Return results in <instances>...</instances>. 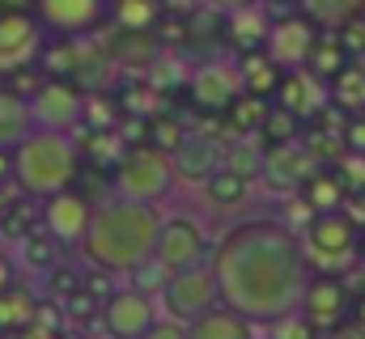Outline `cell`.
<instances>
[{"label": "cell", "instance_id": "cell-1", "mask_svg": "<svg viewBox=\"0 0 365 339\" xmlns=\"http://www.w3.org/2000/svg\"><path fill=\"white\" fill-rule=\"evenodd\" d=\"M221 301L251 323H276L297 310L306 288V254L276 221H247L221 238L212 254Z\"/></svg>", "mask_w": 365, "mask_h": 339}, {"label": "cell", "instance_id": "cell-2", "mask_svg": "<svg viewBox=\"0 0 365 339\" xmlns=\"http://www.w3.org/2000/svg\"><path fill=\"white\" fill-rule=\"evenodd\" d=\"M158 229H162V217L153 204L110 195L93 208L90 234H86L81 251L98 271H132L145 259H153Z\"/></svg>", "mask_w": 365, "mask_h": 339}, {"label": "cell", "instance_id": "cell-3", "mask_svg": "<svg viewBox=\"0 0 365 339\" xmlns=\"http://www.w3.org/2000/svg\"><path fill=\"white\" fill-rule=\"evenodd\" d=\"M13 178L21 191L47 199V195H60L73 187L77 170H81V157H77V145L68 140V132L60 127H34L17 149H13Z\"/></svg>", "mask_w": 365, "mask_h": 339}, {"label": "cell", "instance_id": "cell-4", "mask_svg": "<svg viewBox=\"0 0 365 339\" xmlns=\"http://www.w3.org/2000/svg\"><path fill=\"white\" fill-rule=\"evenodd\" d=\"M306 254L314 263V271H340L344 263H353L361 254V229L353 221L349 208H327V212H310L306 225Z\"/></svg>", "mask_w": 365, "mask_h": 339}, {"label": "cell", "instance_id": "cell-5", "mask_svg": "<svg viewBox=\"0 0 365 339\" xmlns=\"http://www.w3.org/2000/svg\"><path fill=\"white\" fill-rule=\"evenodd\" d=\"M175 182V157L145 145V149H132L119 170H115V195H128V199H140V204H158Z\"/></svg>", "mask_w": 365, "mask_h": 339}, {"label": "cell", "instance_id": "cell-6", "mask_svg": "<svg viewBox=\"0 0 365 339\" xmlns=\"http://www.w3.org/2000/svg\"><path fill=\"white\" fill-rule=\"evenodd\" d=\"M162 301H166L170 318H179V323H191V318L208 314L212 306H221L217 267H212V263H191V267H182V271H170Z\"/></svg>", "mask_w": 365, "mask_h": 339}, {"label": "cell", "instance_id": "cell-7", "mask_svg": "<svg viewBox=\"0 0 365 339\" xmlns=\"http://www.w3.org/2000/svg\"><path fill=\"white\" fill-rule=\"evenodd\" d=\"M47 51V26L38 13L9 9L0 13V73H21Z\"/></svg>", "mask_w": 365, "mask_h": 339}, {"label": "cell", "instance_id": "cell-8", "mask_svg": "<svg viewBox=\"0 0 365 339\" xmlns=\"http://www.w3.org/2000/svg\"><path fill=\"white\" fill-rule=\"evenodd\" d=\"M297 310H302L319 331H336V327L353 314V297H349L344 276H340V271H314V276H306V288H302Z\"/></svg>", "mask_w": 365, "mask_h": 339}, {"label": "cell", "instance_id": "cell-9", "mask_svg": "<svg viewBox=\"0 0 365 339\" xmlns=\"http://www.w3.org/2000/svg\"><path fill=\"white\" fill-rule=\"evenodd\" d=\"M153 323H158V306L140 288H123L102 301V327L115 339H140Z\"/></svg>", "mask_w": 365, "mask_h": 339}, {"label": "cell", "instance_id": "cell-10", "mask_svg": "<svg viewBox=\"0 0 365 339\" xmlns=\"http://www.w3.org/2000/svg\"><path fill=\"white\" fill-rule=\"evenodd\" d=\"M34 13L47 26V34L73 38V34L93 30L110 13V0H34Z\"/></svg>", "mask_w": 365, "mask_h": 339}, {"label": "cell", "instance_id": "cell-11", "mask_svg": "<svg viewBox=\"0 0 365 339\" xmlns=\"http://www.w3.org/2000/svg\"><path fill=\"white\" fill-rule=\"evenodd\" d=\"M90 221H93L90 199H81L73 191H60V195H47L43 199V225L64 246H81L86 234H90Z\"/></svg>", "mask_w": 365, "mask_h": 339}, {"label": "cell", "instance_id": "cell-12", "mask_svg": "<svg viewBox=\"0 0 365 339\" xmlns=\"http://www.w3.org/2000/svg\"><path fill=\"white\" fill-rule=\"evenodd\" d=\"M204 251H208V242H204V229H200L195 221H187V217L162 221L153 259H162L170 271H182V267H191V263H204Z\"/></svg>", "mask_w": 365, "mask_h": 339}, {"label": "cell", "instance_id": "cell-13", "mask_svg": "<svg viewBox=\"0 0 365 339\" xmlns=\"http://www.w3.org/2000/svg\"><path fill=\"white\" fill-rule=\"evenodd\" d=\"M314 26L306 21V17H280L272 21V30H268V43H264V51L272 56L276 64L289 73V68H306L310 64V51H314Z\"/></svg>", "mask_w": 365, "mask_h": 339}, {"label": "cell", "instance_id": "cell-14", "mask_svg": "<svg viewBox=\"0 0 365 339\" xmlns=\"http://www.w3.org/2000/svg\"><path fill=\"white\" fill-rule=\"evenodd\" d=\"M238 93H242V73L230 64H204L191 77V98L204 110H230L238 102Z\"/></svg>", "mask_w": 365, "mask_h": 339}, {"label": "cell", "instance_id": "cell-15", "mask_svg": "<svg viewBox=\"0 0 365 339\" xmlns=\"http://www.w3.org/2000/svg\"><path fill=\"white\" fill-rule=\"evenodd\" d=\"M327 93H331V89H323V77H319V73H310V68H289V73L280 77L276 102L289 106L297 119H314V115L323 110Z\"/></svg>", "mask_w": 365, "mask_h": 339}, {"label": "cell", "instance_id": "cell-16", "mask_svg": "<svg viewBox=\"0 0 365 339\" xmlns=\"http://www.w3.org/2000/svg\"><path fill=\"white\" fill-rule=\"evenodd\" d=\"M30 106H34V119H38V127H60V132H68L77 119H81V110H86V102L77 98V89L73 85H43L34 98H30Z\"/></svg>", "mask_w": 365, "mask_h": 339}, {"label": "cell", "instance_id": "cell-17", "mask_svg": "<svg viewBox=\"0 0 365 339\" xmlns=\"http://www.w3.org/2000/svg\"><path fill=\"white\" fill-rule=\"evenodd\" d=\"M314 170H323V162H319L302 140L272 145V153H268V178H272L276 187H297V182H306Z\"/></svg>", "mask_w": 365, "mask_h": 339}, {"label": "cell", "instance_id": "cell-18", "mask_svg": "<svg viewBox=\"0 0 365 339\" xmlns=\"http://www.w3.org/2000/svg\"><path fill=\"white\" fill-rule=\"evenodd\" d=\"M187 335L191 339H255L251 335V318L238 314V310H230L225 301L212 306L208 314L191 318V323H187Z\"/></svg>", "mask_w": 365, "mask_h": 339}, {"label": "cell", "instance_id": "cell-19", "mask_svg": "<svg viewBox=\"0 0 365 339\" xmlns=\"http://www.w3.org/2000/svg\"><path fill=\"white\" fill-rule=\"evenodd\" d=\"M38 127V119H34V106L21 98V93H9V89H0V149H17L30 132Z\"/></svg>", "mask_w": 365, "mask_h": 339}, {"label": "cell", "instance_id": "cell-20", "mask_svg": "<svg viewBox=\"0 0 365 339\" xmlns=\"http://www.w3.org/2000/svg\"><path fill=\"white\" fill-rule=\"evenodd\" d=\"M225 166V157H221V149H217V140H208V136H187L179 145V153H175V174L179 178H208L212 170Z\"/></svg>", "mask_w": 365, "mask_h": 339}, {"label": "cell", "instance_id": "cell-21", "mask_svg": "<svg viewBox=\"0 0 365 339\" xmlns=\"http://www.w3.org/2000/svg\"><path fill=\"white\" fill-rule=\"evenodd\" d=\"M238 73H242V93H255V98H276L280 77H284V68L276 64L264 47H255V51H242V64H238Z\"/></svg>", "mask_w": 365, "mask_h": 339}, {"label": "cell", "instance_id": "cell-22", "mask_svg": "<svg viewBox=\"0 0 365 339\" xmlns=\"http://www.w3.org/2000/svg\"><path fill=\"white\" fill-rule=\"evenodd\" d=\"M349 182L340 178V170H314L306 182H302V204L310 212H327V208H344L349 204Z\"/></svg>", "mask_w": 365, "mask_h": 339}, {"label": "cell", "instance_id": "cell-23", "mask_svg": "<svg viewBox=\"0 0 365 339\" xmlns=\"http://www.w3.org/2000/svg\"><path fill=\"white\" fill-rule=\"evenodd\" d=\"M225 26H230V38H234L242 51L264 47V43H268V30H272V21L264 17L259 0H255V4H242V9H234V13H225Z\"/></svg>", "mask_w": 365, "mask_h": 339}, {"label": "cell", "instance_id": "cell-24", "mask_svg": "<svg viewBox=\"0 0 365 339\" xmlns=\"http://www.w3.org/2000/svg\"><path fill=\"white\" fill-rule=\"evenodd\" d=\"M204 195H208V204H217V208H238V204L251 195V178L238 174V170H230V166H221L204 178Z\"/></svg>", "mask_w": 365, "mask_h": 339}, {"label": "cell", "instance_id": "cell-25", "mask_svg": "<svg viewBox=\"0 0 365 339\" xmlns=\"http://www.w3.org/2000/svg\"><path fill=\"white\" fill-rule=\"evenodd\" d=\"M349 64H353L349 47L340 43V34H336V30H327V34H319V38H314V51H310V64H306V68H310V73H319L323 81H331V77H336L340 68H349Z\"/></svg>", "mask_w": 365, "mask_h": 339}, {"label": "cell", "instance_id": "cell-26", "mask_svg": "<svg viewBox=\"0 0 365 339\" xmlns=\"http://www.w3.org/2000/svg\"><path fill=\"white\" fill-rule=\"evenodd\" d=\"M162 0H110V17L128 30V34H149L162 17Z\"/></svg>", "mask_w": 365, "mask_h": 339}, {"label": "cell", "instance_id": "cell-27", "mask_svg": "<svg viewBox=\"0 0 365 339\" xmlns=\"http://www.w3.org/2000/svg\"><path fill=\"white\" fill-rule=\"evenodd\" d=\"M327 89H331V102H340L349 115H361L365 110V64L353 60L349 68H340V73L327 81Z\"/></svg>", "mask_w": 365, "mask_h": 339}, {"label": "cell", "instance_id": "cell-28", "mask_svg": "<svg viewBox=\"0 0 365 339\" xmlns=\"http://www.w3.org/2000/svg\"><path fill=\"white\" fill-rule=\"evenodd\" d=\"M268 110H272V102H268V98H255V93H238V102L230 106V123H234V132H242V136H255V132L264 127Z\"/></svg>", "mask_w": 365, "mask_h": 339}, {"label": "cell", "instance_id": "cell-29", "mask_svg": "<svg viewBox=\"0 0 365 339\" xmlns=\"http://www.w3.org/2000/svg\"><path fill=\"white\" fill-rule=\"evenodd\" d=\"M30 318H34V301H30L26 293L4 288V293H0V331H26Z\"/></svg>", "mask_w": 365, "mask_h": 339}, {"label": "cell", "instance_id": "cell-30", "mask_svg": "<svg viewBox=\"0 0 365 339\" xmlns=\"http://www.w3.org/2000/svg\"><path fill=\"white\" fill-rule=\"evenodd\" d=\"M297 132H302V119L289 106H280V102L268 110V119L259 127V136H268V145H289V140H297Z\"/></svg>", "mask_w": 365, "mask_h": 339}, {"label": "cell", "instance_id": "cell-31", "mask_svg": "<svg viewBox=\"0 0 365 339\" xmlns=\"http://www.w3.org/2000/svg\"><path fill=\"white\" fill-rule=\"evenodd\" d=\"M128 276H132V288H140V293H149V297H162V293H166V280H170V267H166L162 259H145V263L132 267Z\"/></svg>", "mask_w": 365, "mask_h": 339}, {"label": "cell", "instance_id": "cell-32", "mask_svg": "<svg viewBox=\"0 0 365 339\" xmlns=\"http://www.w3.org/2000/svg\"><path fill=\"white\" fill-rule=\"evenodd\" d=\"M225 166L238 170V174H247V178H255L259 170H268V153H264L259 145H247V140H238V145L225 153Z\"/></svg>", "mask_w": 365, "mask_h": 339}, {"label": "cell", "instance_id": "cell-33", "mask_svg": "<svg viewBox=\"0 0 365 339\" xmlns=\"http://www.w3.org/2000/svg\"><path fill=\"white\" fill-rule=\"evenodd\" d=\"M357 4L361 0H302V9L310 17H319V21H344V17L357 13Z\"/></svg>", "mask_w": 365, "mask_h": 339}, {"label": "cell", "instance_id": "cell-34", "mask_svg": "<svg viewBox=\"0 0 365 339\" xmlns=\"http://www.w3.org/2000/svg\"><path fill=\"white\" fill-rule=\"evenodd\" d=\"M336 34H340V43L349 47V56H353V60H365V13L344 17V21L336 26Z\"/></svg>", "mask_w": 365, "mask_h": 339}, {"label": "cell", "instance_id": "cell-35", "mask_svg": "<svg viewBox=\"0 0 365 339\" xmlns=\"http://www.w3.org/2000/svg\"><path fill=\"white\" fill-rule=\"evenodd\" d=\"M276 339H319V327L302 310H293V314L276 318Z\"/></svg>", "mask_w": 365, "mask_h": 339}, {"label": "cell", "instance_id": "cell-36", "mask_svg": "<svg viewBox=\"0 0 365 339\" xmlns=\"http://www.w3.org/2000/svg\"><path fill=\"white\" fill-rule=\"evenodd\" d=\"M149 132H153V149H162V153H170V157L179 153V145L187 140L175 119H153V127H149Z\"/></svg>", "mask_w": 365, "mask_h": 339}, {"label": "cell", "instance_id": "cell-37", "mask_svg": "<svg viewBox=\"0 0 365 339\" xmlns=\"http://www.w3.org/2000/svg\"><path fill=\"white\" fill-rule=\"evenodd\" d=\"M340 178L349 182V191H365V157L361 153H344V162H340Z\"/></svg>", "mask_w": 365, "mask_h": 339}, {"label": "cell", "instance_id": "cell-38", "mask_svg": "<svg viewBox=\"0 0 365 339\" xmlns=\"http://www.w3.org/2000/svg\"><path fill=\"white\" fill-rule=\"evenodd\" d=\"M140 339H191V335H187V323H179V318H158Z\"/></svg>", "mask_w": 365, "mask_h": 339}, {"label": "cell", "instance_id": "cell-39", "mask_svg": "<svg viewBox=\"0 0 365 339\" xmlns=\"http://www.w3.org/2000/svg\"><path fill=\"white\" fill-rule=\"evenodd\" d=\"M344 149H349V153H361V157H365V110H361V115H349V127H344Z\"/></svg>", "mask_w": 365, "mask_h": 339}, {"label": "cell", "instance_id": "cell-40", "mask_svg": "<svg viewBox=\"0 0 365 339\" xmlns=\"http://www.w3.org/2000/svg\"><path fill=\"white\" fill-rule=\"evenodd\" d=\"M200 4H204V9H217V13L225 17V13H234V9H242V4H255V0H200Z\"/></svg>", "mask_w": 365, "mask_h": 339}, {"label": "cell", "instance_id": "cell-41", "mask_svg": "<svg viewBox=\"0 0 365 339\" xmlns=\"http://www.w3.org/2000/svg\"><path fill=\"white\" fill-rule=\"evenodd\" d=\"M336 339H365V323H361V318H353L349 327L340 323V327H336Z\"/></svg>", "mask_w": 365, "mask_h": 339}, {"label": "cell", "instance_id": "cell-42", "mask_svg": "<svg viewBox=\"0 0 365 339\" xmlns=\"http://www.w3.org/2000/svg\"><path fill=\"white\" fill-rule=\"evenodd\" d=\"M162 4H166L170 13H195V9H200V0H162Z\"/></svg>", "mask_w": 365, "mask_h": 339}, {"label": "cell", "instance_id": "cell-43", "mask_svg": "<svg viewBox=\"0 0 365 339\" xmlns=\"http://www.w3.org/2000/svg\"><path fill=\"white\" fill-rule=\"evenodd\" d=\"M9 284H13V271H9V263H4V259H0V293H4V288H9Z\"/></svg>", "mask_w": 365, "mask_h": 339}, {"label": "cell", "instance_id": "cell-44", "mask_svg": "<svg viewBox=\"0 0 365 339\" xmlns=\"http://www.w3.org/2000/svg\"><path fill=\"white\" fill-rule=\"evenodd\" d=\"M353 318H361V323H365V297H361V301H353Z\"/></svg>", "mask_w": 365, "mask_h": 339}, {"label": "cell", "instance_id": "cell-45", "mask_svg": "<svg viewBox=\"0 0 365 339\" xmlns=\"http://www.w3.org/2000/svg\"><path fill=\"white\" fill-rule=\"evenodd\" d=\"M361 259H365V229H361Z\"/></svg>", "mask_w": 365, "mask_h": 339}, {"label": "cell", "instance_id": "cell-46", "mask_svg": "<svg viewBox=\"0 0 365 339\" xmlns=\"http://www.w3.org/2000/svg\"><path fill=\"white\" fill-rule=\"evenodd\" d=\"M9 4H26V0H9Z\"/></svg>", "mask_w": 365, "mask_h": 339}, {"label": "cell", "instance_id": "cell-47", "mask_svg": "<svg viewBox=\"0 0 365 339\" xmlns=\"http://www.w3.org/2000/svg\"><path fill=\"white\" fill-rule=\"evenodd\" d=\"M361 13H365V0H361Z\"/></svg>", "mask_w": 365, "mask_h": 339}]
</instances>
